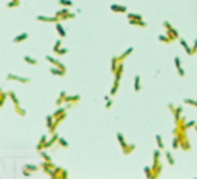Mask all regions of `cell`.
<instances>
[{"mask_svg":"<svg viewBox=\"0 0 197 179\" xmlns=\"http://www.w3.org/2000/svg\"><path fill=\"white\" fill-rule=\"evenodd\" d=\"M173 136H177L179 138V141H180V148L183 150V151H191V144H190V139H188V136H186V131L185 130H180L176 125V127L173 128Z\"/></svg>","mask_w":197,"mask_h":179,"instance_id":"obj_1","label":"cell"},{"mask_svg":"<svg viewBox=\"0 0 197 179\" xmlns=\"http://www.w3.org/2000/svg\"><path fill=\"white\" fill-rule=\"evenodd\" d=\"M123 71H125L123 62H120V64H119V68H117V71L114 73V82H112L111 91H110V94H111V96L117 94V91H119V87H120V79H122V76H123Z\"/></svg>","mask_w":197,"mask_h":179,"instance_id":"obj_2","label":"cell"},{"mask_svg":"<svg viewBox=\"0 0 197 179\" xmlns=\"http://www.w3.org/2000/svg\"><path fill=\"white\" fill-rule=\"evenodd\" d=\"M162 25H163V28L166 30V34L169 36V37H171V40H173V42H174V40H179V39H180V34H179V31H177V30H176L174 26H173L171 23H169L168 20H165V22H163Z\"/></svg>","mask_w":197,"mask_h":179,"instance_id":"obj_3","label":"cell"},{"mask_svg":"<svg viewBox=\"0 0 197 179\" xmlns=\"http://www.w3.org/2000/svg\"><path fill=\"white\" fill-rule=\"evenodd\" d=\"M57 17H60V20H71V19H76V13H71L69 8H62V10H59L56 13Z\"/></svg>","mask_w":197,"mask_h":179,"instance_id":"obj_4","label":"cell"},{"mask_svg":"<svg viewBox=\"0 0 197 179\" xmlns=\"http://www.w3.org/2000/svg\"><path fill=\"white\" fill-rule=\"evenodd\" d=\"M153 179L160 176V173H162V162H160V159H153Z\"/></svg>","mask_w":197,"mask_h":179,"instance_id":"obj_5","label":"cell"},{"mask_svg":"<svg viewBox=\"0 0 197 179\" xmlns=\"http://www.w3.org/2000/svg\"><path fill=\"white\" fill-rule=\"evenodd\" d=\"M37 22H45V23H57V22H62L60 17L54 16V17H48V16H37L35 17Z\"/></svg>","mask_w":197,"mask_h":179,"instance_id":"obj_6","label":"cell"},{"mask_svg":"<svg viewBox=\"0 0 197 179\" xmlns=\"http://www.w3.org/2000/svg\"><path fill=\"white\" fill-rule=\"evenodd\" d=\"M6 80H15L20 84H29L31 79L29 77H23V76H17V74H6Z\"/></svg>","mask_w":197,"mask_h":179,"instance_id":"obj_7","label":"cell"},{"mask_svg":"<svg viewBox=\"0 0 197 179\" xmlns=\"http://www.w3.org/2000/svg\"><path fill=\"white\" fill-rule=\"evenodd\" d=\"M110 10L112 13H119V14H126L128 13V8L126 6H125V5H117V3L110 5Z\"/></svg>","mask_w":197,"mask_h":179,"instance_id":"obj_8","label":"cell"},{"mask_svg":"<svg viewBox=\"0 0 197 179\" xmlns=\"http://www.w3.org/2000/svg\"><path fill=\"white\" fill-rule=\"evenodd\" d=\"M45 60L46 62H49L51 65H54V67H59V68H62V70H65L66 71V67L62 64V62L59 60V59H56V57H52V56H45Z\"/></svg>","mask_w":197,"mask_h":179,"instance_id":"obj_9","label":"cell"},{"mask_svg":"<svg viewBox=\"0 0 197 179\" xmlns=\"http://www.w3.org/2000/svg\"><path fill=\"white\" fill-rule=\"evenodd\" d=\"M66 179L68 178V172L65 168H62V167H56L54 168V179Z\"/></svg>","mask_w":197,"mask_h":179,"instance_id":"obj_10","label":"cell"},{"mask_svg":"<svg viewBox=\"0 0 197 179\" xmlns=\"http://www.w3.org/2000/svg\"><path fill=\"white\" fill-rule=\"evenodd\" d=\"M59 138H60V136L57 134V131H56V133H52V134H51V138H49V139L46 141V144H45V148H43V150H46V148H51L52 145L56 144V142H59Z\"/></svg>","mask_w":197,"mask_h":179,"instance_id":"obj_11","label":"cell"},{"mask_svg":"<svg viewBox=\"0 0 197 179\" xmlns=\"http://www.w3.org/2000/svg\"><path fill=\"white\" fill-rule=\"evenodd\" d=\"M49 73H51L52 76H60V77H63V76L66 74V71L62 70V68H59V67H51V68H49Z\"/></svg>","mask_w":197,"mask_h":179,"instance_id":"obj_12","label":"cell"},{"mask_svg":"<svg viewBox=\"0 0 197 179\" xmlns=\"http://www.w3.org/2000/svg\"><path fill=\"white\" fill-rule=\"evenodd\" d=\"M174 65H176V68H177L179 76H180V77H185V71H183V68H182V62H180V59H179V57H174Z\"/></svg>","mask_w":197,"mask_h":179,"instance_id":"obj_13","label":"cell"},{"mask_svg":"<svg viewBox=\"0 0 197 179\" xmlns=\"http://www.w3.org/2000/svg\"><path fill=\"white\" fill-rule=\"evenodd\" d=\"M182 107L179 105V107H176V110H174V113H173V118H174V122L176 124H179L180 122V119H182Z\"/></svg>","mask_w":197,"mask_h":179,"instance_id":"obj_14","label":"cell"},{"mask_svg":"<svg viewBox=\"0 0 197 179\" xmlns=\"http://www.w3.org/2000/svg\"><path fill=\"white\" fill-rule=\"evenodd\" d=\"M179 42H180V47H182V48L186 51V54H188V56H193V50H191V47H190V45L186 43V40L180 37V39H179Z\"/></svg>","mask_w":197,"mask_h":179,"instance_id":"obj_15","label":"cell"},{"mask_svg":"<svg viewBox=\"0 0 197 179\" xmlns=\"http://www.w3.org/2000/svg\"><path fill=\"white\" fill-rule=\"evenodd\" d=\"M28 37H29L28 33H20L19 36H15V37L12 39V43H22V42H25Z\"/></svg>","mask_w":197,"mask_h":179,"instance_id":"obj_16","label":"cell"},{"mask_svg":"<svg viewBox=\"0 0 197 179\" xmlns=\"http://www.w3.org/2000/svg\"><path fill=\"white\" fill-rule=\"evenodd\" d=\"M80 94H74V96H66V99H65V104H79L80 102Z\"/></svg>","mask_w":197,"mask_h":179,"instance_id":"obj_17","label":"cell"},{"mask_svg":"<svg viewBox=\"0 0 197 179\" xmlns=\"http://www.w3.org/2000/svg\"><path fill=\"white\" fill-rule=\"evenodd\" d=\"M119 64H120V60H119V56H117V57L114 56V57L111 59V73H112V74L115 73V71H117V68H119Z\"/></svg>","mask_w":197,"mask_h":179,"instance_id":"obj_18","label":"cell"},{"mask_svg":"<svg viewBox=\"0 0 197 179\" xmlns=\"http://www.w3.org/2000/svg\"><path fill=\"white\" fill-rule=\"evenodd\" d=\"M157 39H159V42H162V43H166V45L173 43L171 37H169L168 34H159V36H157Z\"/></svg>","mask_w":197,"mask_h":179,"instance_id":"obj_19","label":"cell"},{"mask_svg":"<svg viewBox=\"0 0 197 179\" xmlns=\"http://www.w3.org/2000/svg\"><path fill=\"white\" fill-rule=\"evenodd\" d=\"M46 141H48V136H46V134H43V136L40 138V141H39L37 147H35V148H37V151H42V150L45 148V144H46Z\"/></svg>","mask_w":197,"mask_h":179,"instance_id":"obj_20","label":"cell"},{"mask_svg":"<svg viewBox=\"0 0 197 179\" xmlns=\"http://www.w3.org/2000/svg\"><path fill=\"white\" fill-rule=\"evenodd\" d=\"M132 51H134V48H132V47H129V48H126V50H125V51L122 53V54L119 56V60H120V62H123V60H125V59H126V57H128L129 54H132Z\"/></svg>","mask_w":197,"mask_h":179,"instance_id":"obj_21","label":"cell"},{"mask_svg":"<svg viewBox=\"0 0 197 179\" xmlns=\"http://www.w3.org/2000/svg\"><path fill=\"white\" fill-rule=\"evenodd\" d=\"M56 31H57V34L60 36L62 39H63L65 36H66V31H65L63 26H62V23H60V22H57V23H56Z\"/></svg>","mask_w":197,"mask_h":179,"instance_id":"obj_22","label":"cell"},{"mask_svg":"<svg viewBox=\"0 0 197 179\" xmlns=\"http://www.w3.org/2000/svg\"><path fill=\"white\" fill-rule=\"evenodd\" d=\"M117 141H119V144H120V147L122 148H125V147H126L128 144H129V142H126V139H125V136H123V133H117Z\"/></svg>","mask_w":197,"mask_h":179,"instance_id":"obj_23","label":"cell"},{"mask_svg":"<svg viewBox=\"0 0 197 179\" xmlns=\"http://www.w3.org/2000/svg\"><path fill=\"white\" fill-rule=\"evenodd\" d=\"M134 150H136V144H128V145L125 147V148H122V151H123V155H125V156L131 155Z\"/></svg>","mask_w":197,"mask_h":179,"instance_id":"obj_24","label":"cell"},{"mask_svg":"<svg viewBox=\"0 0 197 179\" xmlns=\"http://www.w3.org/2000/svg\"><path fill=\"white\" fill-rule=\"evenodd\" d=\"M66 96H68V94H66V91H60V94H59V99L56 101V105H57V107H60L62 104H65Z\"/></svg>","mask_w":197,"mask_h":179,"instance_id":"obj_25","label":"cell"},{"mask_svg":"<svg viewBox=\"0 0 197 179\" xmlns=\"http://www.w3.org/2000/svg\"><path fill=\"white\" fill-rule=\"evenodd\" d=\"M126 17H128V20H143V17L136 13H126Z\"/></svg>","mask_w":197,"mask_h":179,"instance_id":"obj_26","label":"cell"},{"mask_svg":"<svg viewBox=\"0 0 197 179\" xmlns=\"http://www.w3.org/2000/svg\"><path fill=\"white\" fill-rule=\"evenodd\" d=\"M129 25H134V26H140V28H146V22L145 20H128Z\"/></svg>","mask_w":197,"mask_h":179,"instance_id":"obj_27","label":"cell"},{"mask_svg":"<svg viewBox=\"0 0 197 179\" xmlns=\"http://www.w3.org/2000/svg\"><path fill=\"white\" fill-rule=\"evenodd\" d=\"M10 93V99L12 101V104H14V107H20V101L17 99V96H15V93L14 91H8Z\"/></svg>","mask_w":197,"mask_h":179,"instance_id":"obj_28","label":"cell"},{"mask_svg":"<svg viewBox=\"0 0 197 179\" xmlns=\"http://www.w3.org/2000/svg\"><path fill=\"white\" fill-rule=\"evenodd\" d=\"M140 90H142V87H140V76H136L134 77V91L139 93Z\"/></svg>","mask_w":197,"mask_h":179,"instance_id":"obj_29","label":"cell"},{"mask_svg":"<svg viewBox=\"0 0 197 179\" xmlns=\"http://www.w3.org/2000/svg\"><path fill=\"white\" fill-rule=\"evenodd\" d=\"M23 62L28 64V65H37V60L34 57H31V56H23Z\"/></svg>","mask_w":197,"mask_h":179,"instance_id":"obj_30","label":"cell"},{"mask_svg":"<svg viewBox=\"0 0 197 179\" xmlns=\"http://www.w3.org/2000/svg\"><path fill=\"white\" fill-rule=\"evenodd\" d=\"M54 119H56V118H54L52 114H48V116H46V127H48L49 130L52 128V125H54Z\"/></svg>","mask_w":197,"mask_h":179,"instance_id":"obj_31","label":"cell"},{"mask_svg":"<svg viewBox=\"0 0 197 179\" xmlns=\"http://www.w3.org/2000/svg\"><path fill=\"white\" fill-rule=\"evenodd\" d=\"M143 173H145V176L148 178V179H153V167H145L143 168Z\"/></svg>","mask_w":197,"mask_h":179,"instance_id":"obj_32","label":"cell"},{"mask_svg":"<svg viewBox=\"0 0 197 179\" xmlns=\"http://www.w3.org/2000/svg\"><path fill=\"white\" fill-rule=\"evenodd\" d=\"M156 142H157V147H159L160 150H163V148H165V144H163L162 136H160V134H156Z\"/></svg>","mask_w":197,"mask_h":179,"instance_id":"obj_33","label":"cell"},{"mask_svg":"<svg viewBox=\"0 0 197 179\" xmlns=\"http://www.w3.org/2000/svg\"><path fill=\"white\" fill-rule=\"evenodd\" d=\"M25 168L28 170V172L34 173V172H39V170H40V165H31V164H28V165H25Z\"/></svg>","mask_w":197,"mask_h":179,"instance_id":"obj_34","label":"cell"},{"mask_svg":"<svg viewBox=\"0 0 197 179\" xmlns=\"http://www.w3.org/2000/svg\"><path fill=\"white\" fill-rule=\"evenodd\" d=\"M171 145H173V148H174V150L180 148V141H179V138H177V136H173V142H171Z\"/></svg>","mask_w":197,"mask_h":179,"instance_id":"obj_35","label":"cell"},{"mask_svg":"<svg viewBox=\"0 0 197 179\" xmlns=\"http://www.w3.org/2000/svg\"><path fill=\"white\" fill-rule=\"evenodd\" d=\"M165 158H166V161H168V164H169V165H174V164H176V161H174L173 155L169 153V151H166V153H165Z\"/></svg>","mask_w":197,"mask_h":179,"instance_id":"obj_36","label":"cell"},{"mask_svg":"<svg viewBox=\"0 0 197 179\" xmlns=\"http://www.w3.org/2000/svg\"><path fill=\"white\" fill-rule=\"evenodd\" d=\"M8 97H10V93H8V91H2V101H0V107L5 105V102H6Z\"/></svg>","mask_w":197,"mask_h":179,"instance_id":"obj_37","label":"cell"},{"mask_svg":"<svg viewBox=\"0 0 197 179\" xmlns=\"http://www.w3.org/2000/svg\"><path fill=\"white\" fill-rule=\"evenodd\" d=\"M59 145H62L63 148H68L69 147V144H68V141L65 139V138H59V142H57Z\"/></svg>","mask_w":197,"mask_h":179,"instance_id":"obj_38","label":"cell"},{"mask_svg":"<svg viewBox=\"0 0 197 179\" xmlns=\"http://www.w3.org/2000/svg\"><path fill=\"white\" fill-rule=\"evenodd\" d=\"M14 110H15V113L19 114V116H23V118L26 116V110H23L22 107H14Z\"/></svg>","mask_w":197,"mask_h":179,"instance_id":"obj_39","label":"cell"},{"mask_svg":"<svg viewBox=\"0 0 197 179\" xmlns=\"http://www.w3.org/2000/svg\"><path fill=\"white\" fill-rule=\"evenodd\" d=\"M60 48H62V37H60V39H59V40H57V42L54 43V48H52V50H54V53H56V54H57V53H59V50H60Z\"/></svg>","mask_w":197,"mask_h":179,"instance_id":"obj_40","label":"cell"},{"mask_svg":"<svg viewBox=\"0 0 197 179\" xmlns=\"http://www.w3.org/2000/svg\"><path fill=\"white\" fill-rule=\"evenodd\" d=\"M59 5L69 8V6H73V2H71V0H59Z\"/></svg>","mask_w":197,"mask_h":179,"instance_id":"obj_41","label":"cell"},{"mask_svg":"<svg viewBox=\"0 0 197 179\" xmlns=\"http://www.w3.org/2000/svg\"><path fill=\"white\" fill-rule=\"evenodd\" d=\"M183 104L191 105V107H196V108H197V101H194V99H185V101H183Z\"/></svg>","mask_w":197,"mask_h":179,"instance_id":"obj_42","label":"cell"},{"mask_svg":"<svg viewBox=\"0 0 197 179\" xmlns=\"http://www.w3.org/2000/svg\"><path fill=\"white\" fill-rule=\"evenodd\" d=\"M19 5H20V2H19V0H11V2L8 3L6 6H8V8H17Z\"/></svg>","mask_w":197,"mask_h":179,"instance_id":"obj_43","label":"cell"},{"mask_svg":"<svg viewBox=\"0 0 197 179\" xmlns=\"http://www.w3.org/2000/svg\"><path fill=\"white\" fill-rule=\"evenodd\" d=\"M194 127H196V122H194V121H186V122H185V128H186V130H188V128H194Z\"/></svg>","mask_w":197,"mask_h":179,"instance_id":"obj_44","label":"cell"},{"mask_svg":"<svg viewBox=\"0 0 197 179\" xmlns=\"http://www.w3.org/2000/svg\"><path fill=\"white\" fill-rule=\"evenodd\" d=\"M40 156L43 158V161H51V156H49L45 150H42V151H40Z\"/></svg>","mask_w":197,"mask_h":179,"instance_id":"obj_45","label":"cell"},{"mask_svg":"<svg viewBox=\"0 0 197 179\" xmlns=\"http://www.w3.org/2000/svg\"><path fill=\"white\" fill-rule=\"evenodd\" d=\"M57 54H59V56H65V54H68V48H60Z\"/></svg>","mask_w":197,"mask_h":179,"instance_id":"obj_46","label":"cell"},{"mask_svg":"<svg viewBox=\"0 0 197 179\" xmlns=\"http://www.w3.org/2000/svg\"><path fill=\"white\" fill-rule=\"evenodd\" d=\"M111 107H112V101H111V99H108V101H105V108H106V110H110V108H111Z\"/></svg>","mask_w":197,"mask_h":179,"instance_id":"obj_47","label":"cell"},{"mask_svg":"<svg viewBox=\"0 0 197 179\" xmlns=\"http://www.w3.org/2000/svg\"><path fill=\"white\" fill-rule=\"evenodd\" d=\"M191 50H193V56L196 54V53H197V39L194 40V43H193V47H191Z\"/></svg>","mask_w":197,"mask_h":179,"instance_id":"obj_48","label":"cell"},{"mask_svg":"<svg viewBox=\"0 0 197 179\" xmlns=\"http://www.w3.org/2000/svg\"><path fill=\"white\" fill-rule=\"evenodd\" d=\"M168 110L171 111V113H174V110H176V105H173V104H168Z\"/></svg>","mask_w":197,"mask_h":179,"instance_id":"obj_49","label":"cell"},{"mask_svg":"<svg viewBox=\"0 0 197 179\" xmlns=\"http://www.w3.org/2000/svg\"><path fill=\"white\" fill-rule=\"evenodd\" d=\"M194 130H196V131H197V125H196V127H194Z\"/></svg>","mask_w":197,"mask_h":179,"instance_id":"obj_50","label":"cell"}]
</instances>
